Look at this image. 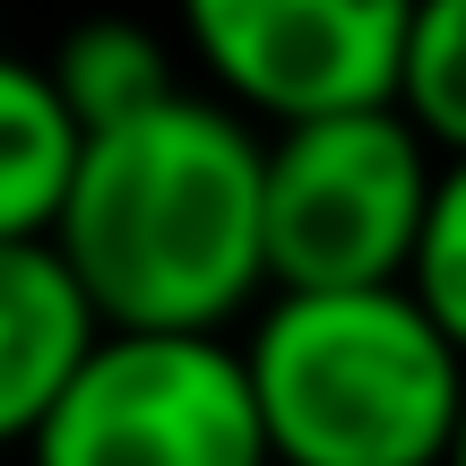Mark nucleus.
Wrapping results in <instances>:
<instances>
[{
  "label": "nucleus",
  "instance_id": "obj_1",
  "mask_svg": "<svg viewBox=\"0 0 466 466\" xmlns=\"http://www.w3.org/2000/svg\"><path fill=\"white\" fill-rule=\"evenodd\" d=\"M96 329H242L268 294L259 259V121L208 86H173L78 138L44 233Z\"/></svg>",
  "mask_w": 466,
  "mask_h": 466
},
{
  "label": "nucleus",
  "instance_id": "obj_2",
  "mask_svg": "<svg viewBox=\"0 0 466 466\" xmlns=\"http://www.w3.org/2000/svg\"><path fill=\"white\" fill-rule=\"evenodd\" d=\"M242 380L268 466H441L466 354L406 285H302L242 319Z\"/></svg>",
  "mask_w": 466,
  "mask_h": 466
},
{
  "label": "nucleus",
  "instance_id": "obj_3",
  "mask_svg": "<svg viewBox=\"0 0 466 466\" xmlns=\"http://www.w3.org/2000/svg\"><path fill=\"white\" fill-rule=\"evenodd\" d=\"M441 156L398 104H346L259 130V259L268 294L406 285Z\"/></svg>",
  "mask_w": 466,
  "mask_h": 466
},
{
  "label": "nucleus",
  "instance_id": "obj_4",
  "mask_svg": "<svg viewBox=\"0 0 466 466\" xmlns=\"http://www.w3.org/2000/svg\"><path fill=\"white\" fill-rule=\"evenodd\" d=\"M26 466H268V432L242 380L233 329H96Z\"/></svg>",
  "mask_w": 466,
  "mask_h": 466
},
{
  "label": "nucleus",
  "instance_id": "obj_5",
  "mask_svg": "<svg viewBox=\"0 0 466 466\" xmlns=\"http://www.w3.org/2000/svg\"><path fill=\"white\" fill-rule=\"evenodd\" d=\"M415 0H173L182 52L208 69V96L259 130L302 113L389 104Z\"/></svg>",
  "mask_w": 466,
  "mask_h": 466
},
{
  "label": "nucleus",
  "instance_id": "obj_6",
  "mask_svg": "<svg viewBox=\"0 0 466 466\" xmlns=\"http://www.w3.org/2000/svg\"><path fill=\"white\" fill-rule=\"evenodd\" d=\"M96 337V311L69 285L52 242H0V450H26L35 415Z\"/></svg>",
  "mask_w": 466,
  "mask_h": 466
},
{
  "label": "nucleus",
  "instance_id": "obj_7",
  "mask_svg": "<svg viewBox=\"0 0 466 466\" xmlns=\"http://www.w3.org/2000/svg\"><path fill=\"white\" fill-rule=\"evenodd\" d=\"M69 165H78V121L52 96L44 61L0 52V242H44L52 233Z\"/></svg>",
  "mask_w": 466,
  "mask_h": 466
},
{
  "label": "nucleus",
  "instance_id": "obj_8",
  "mask_svg": "<svg viewBox=\"0 0 466 466\" xmlns=\"http://www.w3.org/2000/svg\"><path fill=\"white\" fill-rule=\"evenodd\" d=\"M52 96L69 104V121L86 130H104V121H130L147 113V104H165L173 86H182V61H173V44L156 26H138V17H78V26L52 44L44 61Z\"/></svg>",
  "mask_w": 466,
  "mask_h": 466
},
{
  "label": "nucleus",
  "instance_id": "obj_9",
  "mask_svg": "<svg viewBox=\"0 0 466 466\" xmlns=\"http://www.w3.org/2000/svg\"><path fill=\"white\" fill-rule=\"evenodd\" d=\"M389 104L415 121L432 156H466V0H415L398 44Z\"/></svg>",
  "mask_w": 466,
  "mask_h": 466
},
{
  "label": "nucleus",
  "instance_id": "obj_10",
  "mask_svg": "<svg viewBox=\"0 0 466 466\" xmlns=\"http://www.w3.org/2000/svg\"><path fill=\"white\" fill-rule=\"evenodd\" d=\"M406 294L466 354V156H441V173H432L423 233H415V259H406Z\"/></svg>",
  "mask_w": 466,
  "mask_h": 466
},
{
  "label": "nucleus",
  "instance_id": "obj_11",
  "mask_svg": "<svg viewBox=\"0 0 466 466\" xmlns=\"http://www.w3.org/2000/svg\"><path fill=\"white\" fill-rule=\"evenodd\" d=\"M441 466H466V398H458V423H450V450H441Z\"/></svg>",
  "mask_w": 466,
  "mask_h": 466
},
{
  "label": "nucleus",
  "instance_id": "obj_12",
  "mask_svg": "<svg viewBox=\"0 0 466 466\" xmlns=\"http://www.w3.org/2000/svg\"><path fill=\"white\" fill-rule=\"evenodd\" d=\"M0 466H17V450H0Z\"/></svg>",
  "mask_w": 466,
  "mask_h": 466
}]
</instances>
